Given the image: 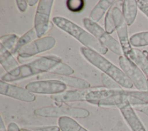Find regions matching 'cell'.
<instances>
[{"label":"cell","mask_w":148,"mask_h":131,"mask_svg":"<svg viewBox=\"0 0 148 131\" xmlns=\"http://www.w3.org/2000/svg\"><path fill=\"white\" fill-rule=\"evenodd\" d=\"M56 63V59L52 56L39 57L3 74L1 80L7 83L14 82L35 75L49 73Z\"/></svg>","instance_id":"1"},{"label":"cell","mask_w":148,"mask_h":131,"mask_svg":"<svg viewBox=\"0 0 148 131\" xmlns=\"http://www.w3.org/2000/svg\"><path fill=\"white\" fill-rule=\"evenodd\" d=\"M80 50L83 56L89 62L112 78L121 87L127 89L132 88L133 84L124 72L101 54L84 46H82Z\"/></svg>","instance_id":"2"},{"label":"cell","mask_w":148,"mask_h":131,"mask_svg":"<svg viewBox=\"0 0 148 131\" xmlns=\"http://www.w3.org/2000/svg\"><path fill=\"white\" fill-rule=\"evenodd\" d=\"M52 22L60 29L68 33L84 47L92 49L101 54H105L108 49L102 45L91 33L83 29L72 21L61 16H55Z\"/></svg>","instance_id":"3"},{"label":"cell","mask_w":148,"mask_h":131,"mask_svg":"<svg viewBox=\"0 0 148 131\" xmlns=\"http://www.w3.org/2000/svg\"><path fill=\"white\" fill-rule=\"evenodd\" d=\"M35 115L45 118H61L68 117L72 118H85L90 115L88 110L80 107L64 106H49L35 109Z\"/></svg>","instance_id":"4"},{"label":"cell","mask_w":148,"mask_h":131,"mask_svg":"<svg viewBox=\"0 0 148 131\" xmlns=\"http://www.w3.org/2000/svg\"><path fill=\"white\" fill-rule=\"evenodd\" d=\"M83 24L86 29L106 48L117 55H123V52L120 42L107 33L99 24L87 17L83 19Z\"/></svg>","instance_id":"5"},{"label":"cell","mask_w":148,"mask_h":131,"mask_svg":"<svg viewBox=\"0 0 148 131\" xmlns=\"http://www.w3.org/2000/svg\"><path fill=\"white\" fill-rule=\"evenodd\" d=\"M119 62L121 69L135 88L138 91L148 92V80L141 69L130 58L124 55L119 57Z\"/></svg>","instance_id":"6"},{"label":"cell","mask_w":148,"mask_h":131,"mask_svg":"<svg viewBox=\"0 0 148 131\" xmlns=\"http://www.w3.org/2000/svg\"><path fill=\"white\" fill-rule=\"evenodd\" d=\"M54 1L40 0L34 18V28L38 38H42L52 28L50 21Z\"/></svg>","instance_id":"7"},{"label":"cell","mask_w":148,"mask_h":131,"mask_svg":"<svg viewBox=\"0 0 148 131\" xmlns=\"http://www.w3.org/2000/svg\"><path fill=\"white\" fill-rule=\"evenodd\" d=\"M56 40L53 36H46L34 40L24 46L18 53V59H28L51 49L56 45Z\"/></svg>","instance_id":"8"},{"label":"cell","mask_w":148,"mask_h":131,"mask_svg":"<svg viewBox=\"0 0 148 131\" xmlns=\"http://www.w3.org/2000/svg\"><path fill=\"white\" fill-rule=\"evenodd\" d=\"M66 85L55 80H39L26 84L25 88L33 93L56 95L64 92Z\"/></svg>","instance_id":"9"},{"label":"cell","mask_w":148,"mask_h":131,"mask_svg":"<svg viewBox=\"0 0 148 131\" xmlns=\"http://www.w3.org/2000/svg\"><path fill=\"white\" fill-rule=\"evenodd\" d=\"M112 15L124 55L128 57L132 51V48L128 38L127 24L124 18L122 12L117 7L112 8Z\"/></svg>","instance_id":"10"},{"label":"cell","mask_w":148,"mask_h":131,"mask_svg":"<svg viewBox=\"0 0 148 131\" xmlns=\"http://www.w3.org/2000/svg\"><path fill=\"white\" fill-rule=\"evenodd\" d=\"M0 93L2 95L25 102H32L36 99L34 93L29 92L25 88L2 80L0 81Z\"/></svg>","instance_id":"11"},{"label":"cell","mask_w":148,"mask_h":131,"mask_svg":"<svg viewBox=\"0 0 148 131\" xmlns=\"http://www.w3.org/2000/svg\"><path fill=\"white\" fill-rule=\"evenodd\" d=\"M38 80H55L60 81L66 86L76 88L77 89H86L90 88V84L83 79L71 76H62L51 73H43L38 76Z\"/></svg>","instance_id":"12"},{"label":"cell","mask_w":148,"mask_h":131,"mask_svg":"<svg viewBox=\"0 0 148 131\" xmlns=\"http://www.w3.org/2000/svg\"><path fill=\"white\" fill-rule=\"evenodd\" d=\"M132 131H146L132 106L125 100L117 106Z\"/></svg>","instance_id":"13"},{"label":"cell","mask_w":148,"mask_h":131,"mask_svg":"<svg viewBox=\"0 0 148 131\" xmlns=\"http://www.w3.org/2000/svg\"><path fill=\"white\" fill-rule=\"evenodd\" d=\"M123 90V89H110L106 88L103 87L90 88L88 89H86L85 101L91 104H95L98 101L120 93Z\"/></svg>","instance_id":"14"},{"label":"cell","mask_w":148,"mask_h":131,"mask_svg":"<svg viewBox=\"0 0 148 131\" xmlns=\"http://www.w3.org/2000/svg\"><path fill=\"white\" fill-rule=\"evenodd\" d=\"M86 91V89L68 90L58 94L51 95L50 98L54 101L60 103L85 101Z\"/></svg>","instance_id":"15"},{"label":"cell","mask_w":148,"mask_h":131,"mask_svg":"<svg viewBox=\"0 0 148 131\" xmlns=\"http://www.w3.org/2000/svg\"><path fill=\"white\" fill-rule=\"evenodd\" d=\"M137 1L125 0L122 3V14L127 25H132L137 15Z\"/></svg>","instance_id":"16"},{"label":"cell","mask_w":148,"mask_h":131,"mask_svg":"<svg viewBox=\"0 0 148 131\" xmlns=\"http://www.w3.org/2000/svg\"><path fill=\"white\" fill-rule=\"evenodd\" d=\"M0 63L4 70L9 73L16 68L18 65V62L13 56L10 51L5 48L0 44Z\"/></svg>","instance_id":"17"},{"label":"cell","mask_w":148,"mask_h":131,"mask_svg":"<svg viewBox=\"0 0 148 131\" xmlns=\"http://www.w3.org/2000/svg\"><path fill=\"white\" fill-rule=\"evenodd\" d=\"M114 1L101 0L92 9L89 16V19L97 23L102 18L109 9L112 6Z\"/></svg>","instance_id":"18"},{"label":"cell","mask_w":148,"mask_h":131,"mask_svg":"<svg viewBox=\"0 0 148 131\" xmlns=\"http://www.w3.org/2000/svg\"><path fill=\"white\" fill-rule=\"evenodd\" d=\"M127 100L133 107L148 104V92L125 90Z\"/></svg>","instance_id":"19"},{"label":"cell","mask_w":148,"mask_h":131,"mask_svg":"<svg viewBox=\"0 0 148 131\" xmlns=\"http://www.w3.org/2000/svg\"><path fill=\"white\" fill-rule=\"evenodd\" d=\"M128 58L133 61L148 77V57L143 52L136 48H132Z\"/></svg>","instance_id":"20"},{"label":"cell","mask_w":148,"mask_h":131,"mask_svg":"<svg viewBox=\"0 0 148 131\" xmlns=\"http://www.w3.org/2000/svg\"><path fill=\"white\" fill-rule=\"evenodd\" d=\"M58 124L61 131H88L71 117L59 118Z\"/></svg>","instance_id":"21"},{"label":"cell","mask_w":148,"mask_h":131,"mask_svg":"<svg viewBox=\"0 0 148 131\" xmlns=\"http://www.w3.org/2000/svg\"><path fill=\"white\" fill-rule=\"evenodd\" d=\"M38 38L36 31L34 27V28H31V29H29L28 32L25 33L23 36H21L19 38L15 47L11 51V53L12 54H18V51L24 46L30 43L31 42L37 39Z\"/></svg>","instance_id":"22"},{"label":"cell","mask_w":148,"mask_h":131,"mask_svg":"<svg viewBox=\"0 0 148 131\" xmlns=\"http://www.w3.org/2000/svg\"><path fill=\"white\" fill-rule=\"evenodd\" d=\"M131 45L135 47L148 46V31L134 34L130 38Z\"/></svg>","instance_id":"23"},{"label":"cell","mask_w":148,"mask_h":131,"mask_svg":"<svg viewBox=\"0 0 148 131\" xmlns=\"http://www.w3.org/2000/svg\"><path fill=\"white\" fill-rule=\"evenodd\" d=\"M18 39V36L14 33L4 35L0 38V44L11 52L15 47Z\"/></svg>","instance_id":"24"},{"label":"cell","mask_w":148,"mask_h":131,"mask_svg":"<svg viewBox=\"0 0 148 131\" xmlns=\"http://www.w3.org/2000/svg\"><path fill=\"white\" fill-rule=\"evenodd\" d=\"M73 73L74 70L70 66L61 61L51 70L49 73L62 76H71Z\"/></svg>","instance_id":"25"},{"label":"cell","mask_w":148,"mask_h":131,"mask_svg":"<svg viewBox=\"0 0 148 131\" xmlns=\"http://www.w3.org/2000/svg\"><path fill=\"white\" fill-rule=\"evenodd\" d=\"M112 8H113L112 6L109 9L105 17V30L109 34L112 33L116 30L115 24L112 15Z\"/></svg>","instance_id":"26"},{"label":"cell","mask_w":148,"mask_h":131,"mask_svg":"<svg viewBox=\"0 0 148 131\" xmlns=\"http://www.w3.org/2000/svg\"><path fill=\"white\" fill-rule=\"evenodd\" d=\"M101 81L103 87L110 89H122L121 86L116 82L112 78L108 76L107 74L102 73L101 75Z\"/></svg>","instance_id":"27"},{"label":"cell","mask_w":148,"mask_h":131,"mask_svg":"<svg viewBox=\"0 0 148 131\" xmlns=\"http://www.w3.org/2000/svg\"><path fill=\"white\" fill-rule=\"evenodd\" d=\"M67 8L71 12L77 13L84 8V1L83 0H68L66 3Z\"/></svg>","instance_id":"28"},{"label":"cell","mask_w":148,"mask_h":131,"mask_svg":"<svg viewBox=\"0 0 148 131\" xmlns=\"http://www.w3.org/2000/svg\"><path fill=\"white\" fill-rule=\"evenodd\" d=\"M29 129L32 131H60L61 130L59 126H57L32 127Z\"/></svg>","instance_id":"29"},{"label":"cell","mask_w":148,"mask_h":131,"mask_svg":"<svg viewBox=\"0 0 148 131\" xmlns=\"http://www.w3.org/2000/svg\"><path fill=\"white\" fill-rule=\"evenodd\" d=\"M138 9L148 18V2L147 1H137Z\"/></svg>","instance_id":"30"},{"label":"cell","mask_w":148,"mask_h":131,"mask_svg":"<svg viewBox=\"0 0 148 131\" xmlns=\"http://www.w3.org/2000/svg\"><path fill=\"white\" fill-rule=\"evenodd\" d=\"M16 4L18 9L21 12H25L27 9L28 2L25 0H17L16 1Z\"/></svg>","instance_id":"31"},{"label":"cell","mask_w":148,"mask_h":131,"mask_svg":"<svg viewBox=\"0 0 148 131\" xmlns=\"http://www.w3.org/2000/svg\"><path fill=\"white\" fill-rule=\"evenodd\" d=\"M132 107L134 108V109H135L138 111H140L141 113H143V114H145L148 116V104L133 106Z\"/></svg>","instance_id":"32"},{"label":"cell","mask_w":148,"mask_h":131,"mask_svg":"<svg viewBox=\"0 0 148 131\" xmlns=\"http://www.w3.org/2000/svg\"><path fill=\"white\" fill-rule=\"evenodd\" d=\"M8 131H21V129L14 122H10L8 126Z\"/></svg>","instance_id":"33"},{"label":"cell","mask_w":148,"mask_h":131,"mask_svg":"<svg viewBox=\"0 0 148 131\" xmlns=\"http://www.w3.org/2000/svg\"><path fill=\"white\" fill-rule=\"evenodd\" d=\"M0 131H8V129H6V127L2 117H1V119H0Z\"/></svg>","instance_id":"34"},{"label":"cell","mask_w":148,"mask_h":131,"mask_svg":"<svg viewBox=\"0 0 148 131\" xmlns=\"http://www.w3.org/2000/svg\"><path fill=\"white\" fill-rule=\"evenodd\" d=\"M39 1H38V0H28L27 1L28 4L31 6H34V5L39 3Z\"/></svg>","instance_id":"35"},{"label":"cell","mask_w":148,"mask_h":131,"mask_svg":"<svg viewBox=\"0 0 148 131\" xmlns=\"http://www.w3.org/2000/svg\"><path fill=\"white\" fill-rule=\"evenodd\" d=\"M21 131H32L29 129H27V128H22L21 129Z\"/></svg>","instance_id":"36"},{"label":"cell","mask_w":148,"mask_h":131,"mask_svg":"<svg viewBox=\"0 0 148 131\" xmlns=\"http://www.w3.org/2000/svg\"><path fill=\"white\" fill-rule=\"evenodd\" d=\"M147 2H148V1H147Z\"/></svg>","instance_id":"37"},{"label":"cell","mask_w":148,"mask_h":131,"mask_svg":"<svg viewBox=\"0 0 148 131\" xmlns=\"http://www.w3.org/2000/svg\"><path fill=\"white\" fill-rule=\"evenodd\" d=\"M147 57H148V54H147Z\"/></svg>","instance_id":"38"}]
</instances>
